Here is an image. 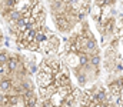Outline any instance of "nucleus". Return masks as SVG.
<instances>
[{
	"instance_id": "nucleus-3",
	"label": "nucleus",
	"mask_w": 123,
	"mask_h": 107,
	"mask_svg": "<svg viewBox=\"0 0 123 107\" xmlns=\"http://www.w3.org/2000/svg\"><path fill=\"white\" fill-rule=\"evenodd\" d=\"M56 107H60V106H56Z\"/></svg>"
},
{
	"instance_id": "nucleus-2",
	"label": "nucleus",
	"mask_w": 123,
	"mask_h": 107,
	"mask_svg": "<svg viewBox=\"0 0 123 107\" xmlns=\"http://www.w3.org/2000/svg\"><path fill=\"white\" fill-rule=\"evenodd\" d=\"M9 59H10V53H9L7 49L3 47L1 51H0V64H6L9 62Z\"/></svg>"
},
{
	"instance_id": "nucleus-1",
	"label": "nucleus",
	"mask_w": 123,
	"mask_h": 107,
	"mask_svg": "<svg viewBox=\"0 0 123 107\" xmlns=\"http://www.w3.org/2000/svg\"><path fill=\"white\" fill-rule=\"evenodd\" d=\"M56 80V76L55 74H50V73H44V71L37 70L36 73V84L37 87H49L50 84H53Z\"/></svg>"
}]
</instances>
